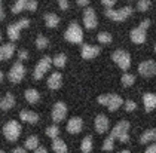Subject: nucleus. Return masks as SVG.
<instances>
[{"instance_id":"obj_1","label":"nucleus","mask_w":156,"mask_h":153,"mask_svg":"<svg viewBox=\"0 0 156 153\" xmlns=\"http://www.w3.org/2000/svg\"><path fill=\"white\" fill-rule=\"evenodd\" d=\"M98 103L103 106H107L110 112H115L123 104V100L116 94H103L98 97Z\"/></svg>"},{"instance_id":"obj_2","label":"nucleus","mask_w":156,"mask_h":153,"mask_svg":"<svg viewBox=\"0 0 156 153\" xmlns=\"http://www.w3.org/2000/svg\"><path fill=\"white\" fill-rule=\"evenodd\" d=\"M64 37H66L69 42H72V43H82V40H83V31H82V28L79 27V24L72 23L69 25V28L66 30Z\"/></svg>"},{"instance_id":"obj_3","label":"nucleus","mask_w":156,"mask_h":153,"mask_svg":"<svg viewBox=\"0 0 156 153\" xmlns=\"http://www.w3.org/2000/svg\"><path fill=\"white\" fill-rule=\"evenodd\" d=\"M3 134L9 141H16L20 134H21V125L16 120H9L3 128Z\"/></svg>"},{"instance_id":"obj_4","label":"nucleus","mask_w":156,"mask_h":153,"mask_svg":"<svg viewBox=\"0 0 156 153\" xmlns=\"http://www.w3.org/2000/svg\"><path fill=\"white\" fill-rule=\"evenodd\" d=\"M128 130H129V122L128 120H122V122H119L115 128H113V131H112V137L113 138H119L120 143H126L129 138H128Z\"/></svg>"},{"instance_id":"obj_5","label":"nucleus","mask_w":156,"mask_h":153,"mask_svg":"<svg viewBox=\"0 0 156 153\" xmlns=\"http://www.w3.org/2000/svg\"><path fill=\"white\" fill-rule=\"evenodd\" d=\"M112 58L122 70H128L129 66H131V57H129V54L126 51H120V49L115 51L112 54Z\"/></svg>"},{"instance_id":"obj_6","label":"nucleus","mask_w":156,"mask_h":153,"mask_svg":"<svg viewBox=\"0 0 156 153\" xmlns=\"http://www.w3.org/2000/svg\"><path fill=\"white\" fill-rule=\"evenodd\" d=\"M132 13L131 6H125L119 11H113V9H106V16L112 18L113 21H125L129 15Z\"/></svg>"},{"instance_id":"obj_7","label":"nucleus","mask_w":156,"mask_h":153,"mask_svg":"<svg viewBox=\"0 0 156 153\" xmlns=\"http://www.w3.org/2000/svg\"><path fill=\"white\" fill-rule=\"evenodd\" d=\"M25 74V67L23 66V62L21 61H18V62H15L12 66V69L9 70V80L12 83H18L23 80V77H24Z\"/></svg>"},{"instance_id":"obj_8","label":"nucleus","mask_w":156,"mask_h":153,"mask_svg":"<svg viewBox=\"0 0 156 153\" xmlns=\"http://www.w3.org/2000/svg\"><path fill=\"white\" fill-rule=\"evenodd\" d=\"M51 64H52V59L49 58V57H43V58L37 62L36 69H34V73H33V76H34L36 80H39V79L43 77V74L51 69Z\"/></svg>"},{"instance_id":"obj_9","label":"nucleus","mask_w":156,"mask_h":153,"mask_svg":"<svg viewBox=\"0 0 156 153\" xmlns=\"http://www.w3.org/2000/svg\"><path fill=\"white\" fill-rule=\"evenodd\" d=\"M138 73L144 76V77H150V76H156V61H144L138 66Z\"/></svg>"},{"instance_id":"obj_10","label":"nucleus","mask_w":156,"mask_h":153,"mask_svg":"<svg viewBox=\"0 0 156 153\" xmlns=\"http://www.w3.org/2000/svg\"><path fill=\"white\" fill-rule=\"evenodd\" d=\"M66 115H67V106L64 104V103H55V106L52 109V119H54V122H61L62 119L66 118Z\"/></svg>"},{"instance_id":"obj_11","label":"nucleus","mask_w":156,"mask_h":153,"mask_svg":"<svg viewBox=\"0 0 156 153\" xmlns=\"http://www.w3.org/2000/svg\"><path fill=\"white\" fill-rule=\"evenodd\" d=\"M83 24L86 28H95L97 27V16H95V11L92 8H86L83 12Z\"/></svg>"},{"instance_id":"obj_12","label":"nucleus","mask_w":156,"mask_h":153,"mask_svg":"<svg viewBox=\"0 0 156 153\" xmlns=\"http://www.w3.org/2000/svg\"><path fill=\"white\" fill-rule=\"evenodd\" d=\"M80 54H82V58L85 59H91L97 57L100 54V48L98 46H92V45H83L80 49Z\"/></svg>"},{"instance_id":"obj_13","label":"nucleus","mask_w":156,"mask_h":153,"mask_svg":"<svg viewBox=\"0 0 156 153\" xmlns=\"http://www.w3.org/2000/svg\"><path fill=\"white\" fill-rule=\"evenodd\" d=\"M82 126H83V122L80 118H72L67 123V131L70 134H79L82 131Z\"/></svg>"},{"instance_id":"obj_14","label":"nucleus","mask_w":156,"mask_h":153,"mask_svg":"<svg viewBox=\"0 0 156 153\" xmlns=\"http://www.w3.org/2000/svg\"><path fill=\"white\" fill-rule=\"evenodd\" d=\"M95 130L98 134H104L108 130V119L104 115H98L95 118Z\"/></svg>"},{"instance_id":"obj_15","label":"nucleus","mask_w":156,"mask_h":153,"mask_svg":"<svg viewBox=\"0 0 156 153\" xmlns=\"http://www.w3.org/2000/svg\"><path fill=\"white\" fill-rule=\"evenodd\" d=\"M131 40L134 43L140 45V43H144L146 40V30H143L141 27H137L131 31Z\"/></svg>"},{"instance_id":"obj_16","label":"nucleus","mask_w":156,"mask_h":153,"mask_svg":"<svg viewBox=\"0 0 156 153\" xmlns=\"http://www.w3.org/2000/svg\"><path fill=\"white\" fill-rule=\"evenodd\" d=\"M143 103H144L146 112H152V110L156 107V94H150V92L144 94L143 95Z\"/></svg>"},{"instance_id":"obj_17","label":"nucleus","mask_w":156,"mask_h":153,"mask_svg":"<svg viewBox=\"0 0 156 153\" xmlns=\"http://www.w3.org/2000/svg\"><path fill=\"white\" fill-rule=\"evenodd\" d=\"M20 118H21L23 122H28V123H36L37 120H39L37 113L30 112V110H23V112L20 113Z\"/></svg>"},{"instance_id":"obj_18","label":"nucleus","mask_w":156,"mask_h":153,"mask_svg":"<svg viewBox=\"0 0 156 153\" xmlns=\"http://www.w3.org/2000/svg\"><path fill=\"white\" fill-rule=\"evenodd\" d=\"M13 106H15V98H13L12 94H6L5 98L0 101V109H2V110H9V109H12Z\"/></svg>"},{"instance_id":"obj_19","label":"nucleus","mask_w":156,"mask_h":153,"mask_svg":"<svg viewBox=\"0 0 156 153\" xmlns=\"http://www.w3.org/2000/svg\"><path fill=\"white\" fill-rule=\"evenodd\" d=\"M48 86L51 89H58L61 86V74L60 73H52L48 79Z\"/></svg>"},{"instance_id":"obj_20","label":"nucleus","mask_w":156,"mask_h":153,"mask_svg":"<svg viewBox=\"0 0 156 153\" xmlns=\"http://www.w3.org/2000/svg\"><path fill=\"white\" fill-rule=\"evenodd\" d=\"M45 23H46V25L49 28H55L60 24V18L55 13H46L45 15Z\"/></svg>"},{"instance_id":"obj_21","label":"nucleus","mask_w":156,"mask_h":153,"mask_svg":"<svg viewBox=\"0 0 156 153\" xmlns=\"http://www.w3.org/2000/svg\"><path fill=\"white\" fill-rule=\"evenodd\" d=\"M52 149L55 153H67V146L61 138H55L52 143Z\"/></svg>"},{"instance_id":"obj_22","label":"nucleus","mask_w":156,"mask_h":153,"mask_svg":"<svg viewBox=\"0 0 156 153\" xmlns=\"http://www.w3.org/2000/svg\"><path fill=\"white\" fill-rule=\"evenodd\" d=\"M39 98H40V95H39V92H37L36 89L30 88V89H27V91H25V100H27L28 103L34 104V103L39 101Z\"/></svg>"},{"instance_id":"obj_23","label":"nucleus","mask_w":156,"mask_h":153,"mask_svg":"<svg viewBox=\"0 0 156 153\" xmlns=\"http://www.w3.org/2000/svg\"><path fill=\"white\" fill-rule=\"evenodd\" d=\"M20 30H21V28H20L16 24H11V25L8 27V36H9V39L13 40V42L18 40V39H20Z\"/></svg>"},{"instance_id":"obj_24","label":"nucleus","mask_w":156,"mask_h":153,"mask_svg":"<svg viewBox=\"0 0 156 153\" xmlns=\"http://www.w3.org/2000/svg\"><path fill=\"white\" fill-rule=\"evenodd\" d=\"M149 141H156V130H149V131H146L143 135H141L140 143L146 144V143H149Z\"/></svg>"},{"instance_id":"obj_25","label":"nucleus","mask_w":156,"mask_h":153,"mask_svg":"<svg viewBox=\"0 0 156 153\" xmlns=\"http://www.w3.org/2000/svg\"><path fill=\"white\" fill-rule=\"evenodd\" d=\"M0 51H2V54H3L5 59H9L13 55L15 46H13V43H6V45H3V46L0 48Z\"/></svg>"},{"instance_id":"obj_26","label":"nucleus","mask_w":156,"mask_h":153,"mask_svg":"<svg viewBox=\"0 0 156 153\" xmlns=\"http://www.w3.org/2000/svg\"><path fill=\"white\" fill-rule=\"evenodd\" d=\"M37 147H39V138H37L36 135H31V137H28V138L25 140V149H28V150H36Z\"/></svg>"},{"instance_id":"obj_27","label":"nucleus","mask_w":156,"mask_h":153,"mask_svg":"<svg viewBox=\"0 0 156 153\" xmlns=\"http://www.w3.org/2000/svg\"><path fill=\"white\" fill-rule=\"evenodd\" d=\"M80 149H82L83 153H89L92 150V137L91 135H86L83 138V141L80 144Z\"/></svg>"},{"instance_id":"obj_28","label":"nucleus","mask_w":156,"mask_h":153,"mask_svg":"<svg viewBox=\"0 0 156 153\" xmlns=\"http://www.w3.org/2000/svg\"><path fill=\"white\" fill-rule=\"evenodd\" d=\"M66 61H67V57H66L64 54H58V55L54 58V66L58 67V69H61V67L66 66Z\"/></svg>"},{"instance_id":"obj_29","label":"nucleus","mask_w":156,"mask_h":153,"mask_svg":"<svg viewBox=\"0 0 156 153\" xmlns=\"http://www.w3.org/2000/svg\"><path fill=\"white\" fill-rule=\"evenodd\" d=\"M58 134H60V128H58L57 125H52V126H49L48 130H46V135L51 137L52 140L58 138Z\"/></svg>"},{"instance_id":"obj_30","label":"nucleus","mask_w":156,"mask_h":153,"mask_svg":"<svg viewBox=\"0 0 156 153\" xmlns=\"http://www.w3.org/2000/svg\"><path fill=\"white\" fill-rule=\"evenodd\" d=\"M150 5H152L150 0H138V3H137V9L144 12V11H147V9L150 8Z\"/></svg>"},{"instance_id":"obj_31","label":"nucleus","mask_w":156,"mask_h":153,"mask_svg":"<svg viewBox=\"0 0 156 153\" xmlns=\"http://www.w3.org/2000/svg\"><path fill=\"white\" fill-rule=\"evenodd\" d=\"M36 46L39 49H45V48L48 46V39L45 36H39L36 39Z\"/></svg>"},{"instance_id":"obj_32","label":"nucleus","mask_w":156,"mask_h":153,"mask_svg":"<svg viewBox=\"0 0 156 153\" xmlns=\"http://www.w3.org/2000/svg\"><path fill=\"white\" fill-rule=\"evenodd\" d=\"M134 80H135V77L132 74H123L122 76V85L123 86H131L134 83Z\"/></svg>"},{"instance_id":"obj_33","label":"nucleus","mask_w":156,"mask_h":153,"mask_svg":"<svg viewBox=\"0 0 156 153\" xmlns=\"http://www.w3.org/2000/svg\"><path fill=\"white\" fill-rule=\"evenodd\" d=\"M113 143H115V138H113V137H112V135H110V137H107V138H106V140H104V143H103V149H104V150H112V149H113Z\"/></svg>"},{"instance_id":"obj_34","label":"nucleus","mask_w":156,"mask_h":153,"mask_svg":"<svg viewBox=\"0 0 156 153\" xmlns=\"http://www.w3.org/2000/svg\"><path fill=\"white\" fill-rule=\"evenodd\" d=\"M98 42H101V43H110L112 42V34H108V33H100L98 34Z\"/></svg>"},{"instance_id":"obj_35","label":"nucleus","mask_w":156,"mask_h":153,"mask_svg":"<svg viewBox=\"0 0 156 153\" xmlns=\"http://www.w3.org/2000/svg\"><path fill=\"white\" fill-rule=\"evenodd\" d=\"M25 9V2H16L12 6V12L13 13H20V12Z\"/></svg>"},{"instance_id":"obj_36","label":"nucleus","mask_w":156,"mask_h":153,"mask_svg":"<svg viewBox=\"0 0 156 153\" xmlns=\"http://www.w3.org/2000/svg\"><path fill=\"white\" fill-rule=\"evenodd\" d=\"M25 9L34 12L37 9V2L36 0H27V2H25Z\"/></svg>"},{"instance_id":"obj_37","label":"nucleus","mask_w":156,"mask_h":153,"mask_svg":"<svg viewBox=\"0 0 156 153\" xmlns=\"http://www.w3.org/2000/svg\"><path fill=\"white\" fill-rule=\"evenodd\" d=\"M135 109H137L135 101H131V100L125 101V110H126V112H132V110H135Z\"/></svg>"},{"instance_id":"obj_38","label":"nucleus","mask_w":156,"mask_h":153,"mask_svg":"<svg viewBox=\"0 0 156 153\" xmlns=\"http://www.w3.org/2000/svg\"><path fill=\"white\" fill-rule=\"evenodd\" d=\"M16 25H18L20 28H27V27L30 25V20H28V18H24V20H20V21L16 23Z\"/></svg>"},{"instance_id":"obj_39","label":"nucleus","mask_w":156,"mask_h":153,"mask_svg":"<svg viewBox=\"0 0 156 153\" xmlns=\"http://www.w3.org/2000/svg\"><path fill=\"white\" fill-rule=\"evenodd\" d=\"M101 3H103L104 6H107V9H112V6H115L116 0H101Z\"/></svg>"},{"instance_id":"obj_40","label":"nucleus","mask_w":156,"mask_h":153,"mask_svg":"<svg viewBox=\"0 0 156 153\" xmlns=\"http://www.w3.org/2000/svg\"><path fill=\"white\" fill-rule=\"evenodd\" d=\"M58 5H60V8L62 11H66V9L69 8V2H67V0H58Z\"/></svg>"},{"instance_id":"obj_41","label":"nucleus","mask_w":156,"mask_h":153,"mask_svg":"<svg viewBox=\"0 0 156 153\" xmlns=\"http://www.w3.org/2000/svg\"><path fill=\"white\" fill-rule=\"evenodd\" d=\"M18 58H20V61L27 59V58H28V54H27L25 51H20V52H18Z\"/></svg>"},{"instance_id":"obj_42","label":"nucleus","mask_w":156,"mask_h":153,"mask_svg":"<svg viewBox=\"0 0 156 153\" xmlns=\"http://www.w3.org/2000/svg\"><path fill=\"white\" fill-rule=\"evenodd\" d=\"M149 25H150V21H149V20H144V21H141V24H140L138 27H141L143 30H146V28H147Z\"/></svg>"},{"instance_id":"obj_43","label":"nucleus","mask_w":156,"mask_h":153,"mask_svg":"<svg viewBox=\"0 0 156 153\" xmlns=\"http://www.w3.org/2000/svg\"><path fill=\"white\" fill-rule=\"evenodd\" d=\"M144 153H156V144L150 146V147H147V150H146Z\"/></svg>"},{"instance_id":"obj_44","label":"nucleus","mask_w":156,"mask_h":153,"mask_svg":"<svg viewBox=\"0 0 156 153\" xmlns=\"http://www.w3.org/2000/svg\"><path fill=\"white\" fill-rule=\"evenodd\" d=\"M13 153H27V152H25L24 147H16V149H13Z\"/></svg>"},{"instance_id":"obj_45","label":"nucleus","mask_w":156,"mask_h":153,"mask_svg":"<svg viewBox=\"0 0 156 153\" xmlns=\"http://www.w3.org/2000/svg\"><path fill=\"white\" fill-rule=\"evenodd\" d=\"M89 3V0H77V5L79 6H86Z\"/></svg>"},{"instance_id":"obj_46","label":"nucleus","mask_w":156,"mask_h":153,"mask_svg":"<svg viewBox=\"0 0 156 153\" xmlns=\"http://www.w3.org/2000/svg\"><path fill=\"white\" fill-rule=\"evenodd\" d=\"M5 18V13H3V8H2V0H0V21H3Z\"/></svg>"},{"instance_id":"obj_47","label":"nucleus","mask_w":156,"mask_h":153,"mask_svg":"<svg viewBox=\"0 0 156 153\" xmlns=\"http://www.w3.org/2000/svg\"><path fill=\"white\" fill-rule=\"evenodd\" d=\"M34 153H46V149L45 147H37Z\"/></svg>"},{"instance_id":"obj_48","label":"nucleus","mask_w":156,"mask_h":153,"mask_svg":"<svg viewBox=\"0 0 156 153\" xmlns=\"http://www.w3.org/2000/svg\"><path fill=\"white\" fill-rule=\"evenodd\" d=\"M3 58H5V57H3V54H2V51H0V61H2Z\"/></svg>"},{"instance_id":"obj_49","label":"nucleus","mask_w":156,"mask_h":153,"mask_svg":"<svg viewBox=\"0 0 156 153\" xmlns=\"http://www.w3.org/2000/svg\"><path fill=\"white\" fill-rule=\"evenodd\" d=\"M119 153H129L128 150H122V152H119Z\"/></svg>"},{"instance_id":"obj_50","label":"nucleus","mask_w":156,"mask_h":153,"mask_svg":"<svg viewBox=\"0 0 156 153\" xmlns=\"http://www.w3.org/2000/svg\"><path fill=\"white\" fill-rule=\"evenodd\" d=\"M2 77H3V73H2V71H0V80H2Z\"/></svg>"},{"instance_id":"obj_51","label":"nucleus","mask_w":156,"mask_h":153,"mask_svg":"<svg viewBox=\"0 0 156 153\" xmlns=\"http://www.w3.org/2000/svg\"><path fill=\"white\" fill-rule=\"evenodd\" d=\"M16 2H27V0H16Z\"/></svg>"},{"instance_id":"obj_52","label":"nucleus","mask_w":156,"mask_h":153,"mask_svg":"<svg viewBox=\"0 0 156 153\" xmlns=\"http://www.w3.org/2000/svg\"><path fill=\"white\" fill-rule=\"evenodd\" d=\"M0 153H5V152H3V150H0Z\"/></svg>"},{"instance_id":"obj_53","label":"nucleus","mask_w":156,"mask_h":153,"mask_svg":"<svg viewBox=\"0 0 156 153\" xmlns=\"http://www.w3.org/2000/svg\"><path fill=\"white\" fill-rule=\"evenodd\" d=\"M155 52H156V45H155Z\"/></svg>"},{"instance_id":"obj_54","label":"nucleus","mask_w":156,"mask_h":153,"mask_svg":"<svg viewBox=\"0 0 156 153\" xmlns=\"http://www.w3.org/2000/svg\"><path fill=\"white\" fill-rule=\"evenodd\" d=\"M0 40H2V34H0Z\"/></svg>"}]
</instances>
